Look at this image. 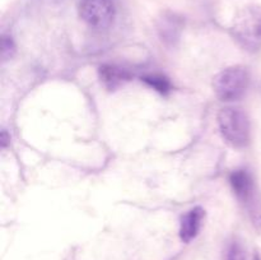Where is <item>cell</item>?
<instances>
[{
    "instance_id": "6da1fadb",
    "label": "cell",
    "mask_w": 261,
    "mask_h": 260,
    "mask_svg": "<svg viewBox=\"0 0 261 260\" xmlns=\"http://www.w3.org/2000/svg\"><path fill=\"white\" fill-rule=\"evenodd\" d=\"M218 126L223 139L233 148H245L251 138V124L246 112L237 107H224L218 114Z\"/></svg>"
},
{
    "instance_id": "7a4b0ae2",
    "label": "cell",
    "mask_w": 261,
    "mask_h": 260,
    "mask_svg": "<svg viewBox=\"0 0 261 260\" xmlns=\"http://www.w3.org/2000/svg\"><path fill=\"white\" fill-rule=\"evenodd\" d=\"M233 193L245 206L257 231H261V194L254 178L246 170H236L229 176Z\"/></svg>"
},
{
    "instance_id": "3957f363",
    "label": "cell",
    "mask_w": 261,
    "mask_h": 260,
    "mask_svg": "<svg viewBox=\"0 0 261 260\" xmlns=\"http://www.w3.org/2000/svg\"><path fill=\"white\" fill-rule=\"evenodd\" d=\"M232 35L247 51L261 48V8L256 5L240 10L232 23Z\"/></svg>"
},
{
    "instance_id": "277c9868",
    "label": "cell",
    "mask_w": 261,
    "mask_h": 260,
    "mask_svg": "<svg viewBox=\"0 0 261 260\" xmlns=\"http://www.w3.org/2000/svg\"><path fill=\"white\" fill-rule=\"evenodd\" d=\"M249 84V71L244 66H229L214 76L213 88L221 101L231 102L241 98Z\"/></svg>"
},
{
    "instance_id": "5b68a950",
    "label": "cell",
    "mask_w": 261,
    "mask_h": 260,
    "mask_svg": "<svg viewBox=\"0 0 261 260\" xmlns=\"http://www.w3.org/2000/svg\"><path fill=\"white\" fill-rule=\"evenodd\" d=\"M79 15L89 27L103 30L114 23L116 8L112 0H82Z\"/></svg>"
},
{
    "instance_id": "8992f818",
    "label": "cell",
    "mask_w": 261,
    "mask_h": 260,
    "mask_svg": "<svg viewBox=\"0 0 261 260\" xmlns=\"http://www.w3.org/2000/svg\"><path fill=\"white\" fill-rule=\"evenodd\" d=\"M204 217H205V213L200 206L191 209L182 217L180 226V237L184 242L188 244L198 236Z\"/></svg>"
},
{
    "instance_id": "52a82bcc",
    "label": "cell",
    "mask_w": 261,
    "mask_h": 260,
    "mask_svg": "<svg viewBox=\"0 0 261 260\" xmlns=\"http://www.w3.org/2000/svg\"><path fill=\"white\" fill-rule=\"evenodd\" d=\"M102 84L110 91H115L132 79V74L117 65H102L98 70Z\"/></svg>"
},
{
    "instance_id": "ba28073f",
    "label": "cell",
    "mask_w": 261,
    "mask_h": 260,
    "mask_svg": "<svg viewBox=\"0 0 261 260\" xmlns=\"http://www.w3.org/2000/svg\"><path fill=\"white\" fill-rule=\"evenodd\" d=\"M181 28H182V20L176 14H165L161 18V22L158 24L161 37L167 43H173L178 40Z\"/></svg>"
},
{
    "instance_id": "9c48e42d",
    "label": "cell",
    "mask_w": 261,
    "mask_h": 260,
    "mask_svg": "<svg viewBox=\"0 0 261 260\" xmlns=\"http://www.w3.org/2000/svg\"><path fill=\"white\" fill-rule=\"evenodd\" d=\"M143 81L150 86L152 88H154L155 91L161 92V93H167L171 88V84L168 82L167 78L161 75H147L143 78Z\"/></svg>"
},
{
    "instance_id": "30bf717a",
    "label": "cell",
    "mask_w": 261,
    "mask_h": 260,
    "mask_svg": "<svg viewBox=\"0 0 261 260\" xmlns=\"http://www.w3.org/2000/svg\"><path fill=\"white\" fill-rule=\"evenodd\" d=\"M15 53V45L13 42V38L10 36L4 35L2 37V59L3 61H7L13 58Z\"/></svg>"
},
{
    "instance_id": "8fae6325",
    "label": "cell",
    "mask_w": 261,
    "mask_h": 260,
    "mask_svg": "<svg viewBox=\"0 0 261 260\" xmlns=\"http://www.w3.org/2000/svg\"><path fill=\"white\" fill-rule=\"evenodd\" d=\"M226 260H246V252L240 242H232L227 250Z\"/></svg>"
},
{
    "instance_id": "7c38bea8",
    "label": "cell",
    "mask_w": 261,
    "mask_h": 260,
    "mask_svg": "<svg viewBox=\"0 0 261 260\" xmlns=\"http://www.w3.org/2000/svg\"><path fill=\"white\" fill-rule=\"evenodd\" d=\"M9 139H10V137L7 134V132H5V130H3V132H2V140H0V143H2V147L3 148L7 147L8 140H9Z\"/></svg>"
},
{
    "instance_id": "4fadbf2b",
    "label": "cell",
    "mask_w": 261,
    "mask_h": 260,
    "mask_svg": "<svg viewBox=\"0 0 261 260\" xmlns=\"http://www.w3.org/2000/svg\"><path fill=\"white\" fill-rule=\"evenodd\" d=\"M254 260H261V259H260V256H259V254L255 255V256H254Z\"/></svg>"
}]
</instances>
